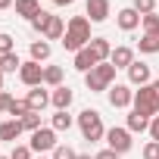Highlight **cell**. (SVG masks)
Returning <instances> with one entry per match:
<instances>
[{"mask_svg": "<svg viewBox=\"0 0 159 159\" xmlns=\"http://www.w3.org/2000/svg\"><path fill=\"white\" fill-rule=\"evenodd\" d=\"M25 103H28L31 112H41L44 106H50V94L44 91V84H41V88H31V91L25 94Z\"/></svg>", "mask_w": 159, "mask_h": 159, "instance_id": "12", "label": "cell"}, {"mask_svg": "<svg viewBox=\"0 0 159 159\" xmlns=\"http://www.w3.org/2000/svg\"><path fill=\"white\" fill-rule=\"evenodd\" d=\"M128 84L131 88H143V84H153V69L140 59H134L128 66Z\"/></svg>", "mask_w": 159, "mask_h": 159, "instance_id": "9", "label": "cell"}, {"mask_svg": "<svg viewBox=\"0 0 159 159\" xmlns=\"http://www.w3.org/2000/svg\"><path fill=\"white\" fill-rule=\"evenodd\" d=\"M0 159H10V156H0Z\"/></svg>", "mask_w": 159, "mask_h": 159, "instance_id": "44", "label": "cell"}, {"mask_svg": "<svg viewBox=\"0 0 159 159\" xmlns=\"http://www.w3.org/2000/svg\"><path fill=\"white\" fill-rule=\"evenodd\" d=\"M140 16H150V13H156V0H134V3H131Z\"/></svg>", "mask_w": 159, "mask_h": 159, "instance_id": "30", "label": "cell"}, {"mask_svg": "<svg viewBox=\"0 0 159 159\" xmlns=\"http://www.w3.org/2000/svg\"><path fill=\"white\" fill-rule=\"evenodd\" d=\"M50 16H53V13H44V10H41V13L31 19V28H34L38 34H44V31H47V25H50Z\"/></svg>", "mask_w": 159, "mask_h": 159, "instance_id": "28", "label": "cell"}, {"mask_svg": "<svg viewBox=\"0 0 159 159\" xmlns=\"http://www.w3.org/2000/svg\"><path fill=\"white\" fill-rule=\"evenodd\" d=\"M34 159H53V156H34Z\"/></svg>", "mask_w": 159, "mask_h": 159, "instance_id": "43", "label": "cell"}, {"mask_svg": "<svg viewBox=\"0 0 159 159\" xmlns=\"http://www.w3.org/2000/svg\"><path fill=\"white\" fill-rule=\"evenodd\" d=\"M72 100H75V94H72V88H66V84H59V88L50 91V103H53V109H69Z\"/></svg>", "mask_w": 159, "mask_h": 159, "instance_id": "14", "label": "cell"}, {"mask_svg": "<svg viewBox=\"0 0 159 159\" xmlns=\"http://www.w3.org/2000/svg\"><path fill=\"white\" fill-rule=\"evenodd\" d=\"M153 91H156V94H159V78H156V81H153Z\"/></svg>", "mask_w": 159, "mask_h": 159, "instance_id": "41", "label": "cell"}, {"mask_svg": "<svg viewBox=\"0 0 159 159\" xmlns=\"http://www.w3.org/2000/svg\"><path fill=\"white\" fill-rule=\"evenodd\" d=\"M72 66H75L78 72H84V75H88V72H91V69L97 66V59H94V56H91V50L84 47V50H78V53H75V59H72Z\"/></svg>", "mask_w": 159, "mask_h": 159, "instance_id": "19", "label": "cell"}, {"mask_svg": "<svg viewBox=\"0 0 159 159\" xmlns=\"http://www.w3.org/2000/svg\"><path fill=\"white\" fill-rule=\"evenodd\" d=\"M53 3H56V7H72L75 0H53Z\"/></svg>", "mask_w": 159, "mask_h": 159, "instance_id": "38", "label": "cell"}, {"mask_svg": "<svg viewBox=\"0 0 159 159\" xmlns=\"http://www.w3.org/2000/svg\"><path fill=\"white\" fill-rule=\"evenodd\" d=\"M31 153H34L31 147H25V143H19V147H16V150L10 153V159H31Z\"/></svg>", "mask_w": 159, "mask_h": 159, "instance_id": "33", "label": "cell"}, {"mask_svg": "<svg viewBox=\"0 0 159 159\" xmlns=\"http://www.w3.org/2000/svg\"><path fill=\"white\" fill-rule=\"evenodd\" d=\"M53 159H78V153H75L69 143H59V147L53 150Z\"/></svg>", "mask_w": 159, "mask_h": 159, "instance_id": "31", "label": "cell"}, {"mask_svg": "<svg viewBox=\"0 0 159 159\" xmlns=\"http://www.w3.org/2000/svg\"><path fill=\"white\" fill-rule=\"evenodd\" d=\"M106 97H109V106H116V109L134 106V91H131V84H112V88L106 91Z\"/></svg>", "mask_w": 159, "mask_h": 159, "instance_id": "7", "label": "cell"}, {"mask_svg": "<svg viewBox=\"0 0 159 159\" xmlns=\"http://www.w3.org/2000/svg\"><path fill=\"white\" fill-rule=\"evenodd\" d=\"M140 19H143V16H140L134 7H125V10L116 13V22H119L122 31H134V28H140Z\"/></svg>", "mask_w": 159, "mask_h": 159, "instance_id": "10", "label": "cell"}, {"mask_svg": "<svg viewBox=\"0 0 159 159\" xmlns=\"http://www.w3.org/2000/svg\"><path fill=\"white\" fill-rule=\"evenodd\" d=\"M19 69H22V59H19L16 53H3V56H0V72H3V75L19 72Z\"/></svg>", "mask_w": 159, "mask_h": 159, "instance_id": "24", "label": "cell"}, {"mask_svg": "<svg viewBox=\"0 0 159 159\" xmlns=\"http://www.w3.org/2000/svg\"><path fill=\"white\" fill-rule=\"evenodd\" d=\"M44 38H47V41H62V38H66V25H62V16H50V25H47Z\"/></svg>", "mask_w": 159, "mask_h": 159, "instance_id": "20", "label": "cell"}, {"mask_svg": "<svg viewBox=\"0 0 159 159\" xmlns=\"http://www.w3.org/2000/svg\"><path fill=\"white\" fill-rule=\"evenodd\" d=\"M19 122H22V128H25V131H31V134H34V131L41 128V112H28V116H25V119H19Z\"/></svg>", "mask_w": 159, "mask_h": 159, "instance_id": "29", "label": "cell"}, {"mask_svg": "<svg viewBox=\"0 0 159 159\" xmlns=\"http://www.w3.org/2000/svg\"><path fill=\"white\" fill-rule=\"evenodd\" d=\"M94 159H122V156H119L116 150H109V147H106V150H100V153H97Z\"/></svg>", "mask_w": 159, "mask_h": 159, "instance_id": "36", "label": "cell"}, {"mask_svg": "<svg viewBox=\"0 0 159 159\" xmlns=\"http://www.w3.org/2000/svg\"><path fill=\"white\" fill-rule=\"evenodd\" d=\"M78 159H94V156H88V153H78Z\"/></svg>", "mask_w": 159, "mask_h": 159, "instance_id": "40", "label": "cell"}, {"mask_svg": "<svg viewBox=\"0 0 159 159\" xmlns=\"http://www.w3.org/2000/svg\"><path fill=\"white\" fill-rule=\"evenodd\" d=\"M50 53H53V47H50L47 41H31V59H34V62H47Z\"/></svg>", "mask_w": 159, "mask_h": 159, "instance_id": "22", "label": "cell"}, {"mask_svg": "<svg viewBox=\"0 0 159 159\" xmlns=\"http://www.w3.org/2000/svg\"><path fill=\"white\" fill-rule=\"evenodd\" d=\"M78 128H81V137L88 143H97L106 137V128H103V116L97 109H81L78 112Z\"/></svg>", "mask_w": 159, "mask_h": 159, "instance_id": "3", "label": "cell"}, {"mask_svg": "<svg viewBox=\"0 0 159 159\" xmlns=\"http://www.w3.org/2000/svg\"><path fill=\"white\" fill-rule=\"evenodd\" d=\"M13 7V0H0V10H10Z\"/></svg>", "mask_w": 159, "mask_h": 159, "instance_id": "39", "label": "cell"}, {"mask_svg": "<svg viewBox=\"0 0 159 159\" xmlns=\"http://www.w3.org/2000/svg\"><path fill=\"white\" fill-rule=\"evenodd\" d=\"M16 13L22 16V19H34L38 13H41V0H16Z\"/></svg>", "mask_w": 159, "mask_h": 159, "instance_id": "18", "label": "cell"}, {"mask_svg": "<svg viewBox=\"0 0 159 159\" xmlns=\"http://www.w3.org/2000/svg\"><path fill=\"white\" fill-rule=\"evenodd\" d=\"M10 103H13V97H10L7 91H0V112H7V109H10Z\"/></svg>", "mask_w": 159, "mask_h": 159, "instance_id": "37", "label": "cell"}, {"mask_svg": "<svg viewBox=\"0 0 159 159\" xmlns=\"http://www.w3.org/2000/svg\"><path fill=\"white\" fill-rule=\"evenodd\" d=\"M7 112H10L13 119H25L31 109H28V103H25V100H16V97H13V103H10V109H7Z\"/></svg>", "mask_w": 159, "mask_h": 159, "instance_id": "27", "label": "cell"}, {"mask_svg": "<svg viewBox=\"0 0 159 159\" xmlns=\"http://www.w3.org/2000/svg\"><path fill=\"white\" fill-rule=\"evenodd\" d=\"M22 131H25V128H22L19 119H7V122H0V140H13V143H16V137H19Z\"/></svg>", "mask_w": 159, "mask_h": 159, "instance_id": "16", "label": "cell"}, {"mask_svg": "<svg viewBox=\"0 0 159 159\" xmlns=\"http://www.w3.org/2000/svg\"><path fill=\"white\" fill-rule=\"evenodd\" d=\"M38 156H44V153H53L59 143H56V131L53 128H38L34 134H31V143H28Z\"/></svg>", "mask_w": 159, "mask_h": 159, "instance_id": "5", "label": "cell"}, {"mask_svg": "<svg viewBox=\"0 0 159 159\" xmlns=\"http://www.w3.org/2000/svg\"><path fill=\"white\" fill-rule=\"evenodd\" d=\"M131 143H134V140H131V131H128V128H109V131H106V147L116 150L119 156L128 153Z\"/></svg>", "mask_w": 159, "mask_h": 159, "instance_id": "8", "label": "cell"}, {"mask_svg": "<svg viewBox=\"0 0 159 159\" xmlns=\"http://www.w3.org/2000/svg\"><path fill=\"white\" fill-rule=\"evenodd\" d=\"M140 28H143V34H159V13L143 16L140 19Z\"/></svg>", "mask_w": 159, "mask_h": 159, "instance_id": "26", "label": "cell"}, {"mask_svg": "<svg viewBox=\"0 0 159 159\" xmlns=\"http://www.w3.org/2000/svg\"><path fill=\"white\" fill-rule=\"evenodd\" d=\"M112 81H116V66H112V62H97V66L84 75V84H88L91 94H103V91H109Z\"/></svg>", "mask_w": 159, "mask_h": 159, "instance_id": "2", "label": "cell"}, {"mask_svg": "<svg viewBox=\"0 0 159 159\" xmlns=\"http://www.w3.org/2000/svg\"><path fill=\"white\" fill-rule=\"evenodd\" d=\"M0 91H3V72H0Z\"/></svg>", "mask_w": 159, "mask_h": 159, "instance_id": "42", "label": "cell"}, {"mask_svg": "<svg viewBox=\"0 0 159 159\" xmlns=\"http://www.w3.org/2000/svg\"><path fill=\"white\" fill-rule=\"evenodd\" d=\"M137 47H140V53H159V34H143L137 41Z\"/></svg>", "mask_w": 159, "mask_h": 159, "instance_id": "25", "label": "cell"}, {"mask_svg": "<svg viewBox=\"0 0 159 159\" xmlns=\"http://www.w3.org/2000/svg\"><path fill=\"white\" fill-rule=\"evenodd\" d=\"M75 122H78V119H75V116H69V109H56V112H53L50 128H53V131H69Z\"/></svg>", "mask_w": 159, "mask_h": 159, "instance_id": "17", "label": "cell"}, {"mask_svg": "<svg viewBox=\"0 0 159 159\" xmlns=\"http://www.w3.org/2000/svg\"><path fill=\"white\" fill-rule=\"evenodd\" d=\"M91 19L88 16H72L69 25H66V38H62V47L69 53H78V50H84L91 44Z\"/></svg>", "mask_w": 159, "mask_h": 159, "instance_id": "1", "label": "cell"}, {"mask_svg": "<svg viewBox=\"0 0 159 159\" xmlns=\"http://www.w3.org/2000/svg\"><path fill=\"white\" fill-rule=\"evenodd\" d=\"M84 10H88V19H91V22H106V19H109V13H112L109 0H88Z\"/></svg>", "mask_w": 159, "mask_h": 159, "instance_id": "11", "label": "cell"}, {"mask_svg": "<svg viewBox=\"0 0 159 159\" xmlns=\"http://www.w3.org/2000/svg\"><path fill=\"white\" fill-rule=\"evenodd\" d=\"M134 112H143V116H159V94L153 91V84H143L140 91H134Z\"/></svg>", "mask_w": 159, "mask_h": 159, "instance_id": "4", "label": "cell"}, {"mask_svg": "<svg viewBox=\"0 0 159 159\" xmlns=\"http://www.w3.org/2000/svg\"><path fill=\"white\" fill-rule=\"evenodd\" d=\"M143 159H159V143H156V140H150V143L143 147Z\"/></svg>", "mask_w": 159, "mask_h": 159, "instance_id": "34", "label": "cell"}, {"mask_svg": "<svg viewBox=\"0 0 159 159\" xmlns=\"http://www.w3.org/2000/svg\"><path fill=\"white\" fill-rule=\"evenodd\" d=\"M13 47H16V44H13V34H7V31H0V56H3V53H16Z\"/></svg>", "mask_w": 159, "mask_h": 159, "instance_id": "32", "label": "cell"}, {"mask_svg": "<svg viewBox=\"0 0 159 159\" xmlns=\"http://www.w3.org/2000/svg\"><path fill=\"white\" fill-rule=\"evenodd\" d=\"M44 84L47 88H59L62 84V69L59 66H44Z\"/></svg>", "mask_w": 159, "mask_h": 159, "instance_id": "23", "label": "cell"}, {"mask_svg": "<svg viewBox=\"0 0 159 159\" xmlns=\"http://www.w3.org/2000/svg\"><path fill=\"white\" fill-rule=\"evenodd\" d=\"M109 62H112L116 69H125V72H128V66L134 62V50H131V47H116L112 56H109Z\"/></svg>", "mask_w": 159, "mask_h": 159, "instance_id": "15", "label": "cell"}, {"mask_svg": "<svg viewBox=\"0 0 159 159\" xmlns=\"http://www.w3.org/2000/svg\"><path fill=\"white\" fill-rule=\"evenodd\" d=\"M88 50H91V56H94L97 62H109V56H112V44H109L106 38H94V41L88 44Z\"/></svg>", "mask_w": 159, "mask_h": 159, "instance_id": "13", "label": "cell"}, {"mask_svg": "<svg viewBox=\"0 0 159 159\" xmlns=\"http://www.w3.org/2000/svg\"><path fill=\"white\" fill-rule=\"evenodd\" d=\"M150 122H153L150 116H143V112H134V109H131V116H128V125H125V128H128L131 134H134V131H150Z\"/></svg>", "mask_w": 159, "mask_h": 159, "instance_id": "21", "label": "cell"}, {"mask_svg": "<svg viewBox=\"0 0 159 159\" xmlns=\"http://www.w3.org/2000/svg\"><path fill=\"white\" fill-rule=\"evenodd\" d=\"M19 81H22L25 88H41V84H44V66L34 62V59L22 62V69H19Z\"/></svg>", "mask_w": 159, "mask_h": 159, "instance_id": "6", "label": "cell"}, {"mask_svg": "<svg viewBox=\"0 0 159 159\" xmlns=\"http://www.w3.org/2000/svg\"><path fill=\"white\" fill-rule=\"evenodd\" d=\"M150 137L159 143V116H153V122H150Z\"/></svg>", "mask_w": 159, "mask_h": 159, "instance_id": "35", "label": "cell"}]
</instances>
